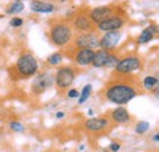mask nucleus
<instances>
[{
  "label": "nucleus",
  "mask_w": 159,
  "mask_h": 152,
  "mask_svg": "<svg viewBox=\"0 0 159 152\" xmlns=\"http://www.w3.org/2000/svg\"><path fill=\"white\" fill-rule=\"evenodd\" d=\"M99 35L96 31L82 32L74 36L72 45L75 49H96L99 48Z\"/></svg>",
  "instance_id": "39448f33"
},
{
  "label": "nucleus",
  "mask_w": 159,
  "mask_h": 152,
  "mask_svg": "<svg viewBox=\"0 0 159 152\" xmlns=\"http://www.w3.org/2000/svg\"><path fill=\"white\" fill-rule=\"evenodd\" d=\"M15 1H20V2H22V1H23V0H15Z\"/></svg>",
  "instance_id": "2f4dec72"
},
{
  "label": "nucleus",
  "mask_w": 159,
  "mask_h": 152,
  "mask_svg": "<svg viewBox=\"0 0 159 152\" xmlns=\"http://www.w3.org/2000/svg\"><path fill=\"white\" fill-rule=\"evenodd\" d=\"M142 66V60L137 55H129L120 59L119 63L114 68V74L120 75H131L135 71H139Z\"/></svg>",
  "instance_id": "0eeeda50"
},
{
  "label": "nucleus",
  "mask_w": 159,
  "mask_h": 152,
  "mask_svg": "<svg viewBox=\"0 0 159 152\" xmlns=\"http://www.w3.org/2000/svg\"><path fill=\"white\" fill-rule=\"evenodd\" d=\"M76 78V69L70 65L60 66L54 75V83L58 91H65L67 90Z\"/></svg>",
  "instance_id": "20e7f679"
},
{
  "label": "nucleus",
  "mask_w": 159,
  "mask_h": 152,
  "mask_svg": "<svg viewBox=\"0 0 159 152\" xmlns=\"http://www.w3.org/2000/svg\"><path fill=\"white\" fill-rule=\"evenodd\" d=\"M120 149H121V145H120L119 142H111L110 145H109V151L110 152H119Z\"/></svg>",
  "instance_id": "a878e982"
},
{
  "label": "nucleus",
  "mask_w": 159,
  "mask_h": 152,
  "mask_svg": "<svg viewBox=\"0 0 159 152\" xmlns=\"http://www.w3.org/2000/svg\"><path fill=\"white\" fill-rule=\"evenodd\" d=\"M120 58L110 52V50H105V49H98L94 50V57L92 60V66L102 69V68H115V65L119 63Z\"/></svg>",
  "instance_id": "423d86ee"
},
{
  "label": "nucleus",
  "mask_w": 159,
  "mask_h": 152,
  "mask_svg": "<svg viewBox=\"0 0 159 152\" xmlns=\"http://www.w3.org/2000/svg\"><path fill=\"white\" fill-rule=\"evenodd\" d=\"M80 96V92L76 90V88H70L69 91H67V97L70 98V99H74V98H79Z\"/></svg>",
  "instance_id": "393cba45"
},
{
  "label": "nucleus",
  "mask_w": 159,
  "mask_h": 152,
  "mask_svg": "<svg viewBox=\"0 0 159 152\" xmlns=\"http://www.w3.org/2000/svg\"><path fill=\"white\" fill-rule=\"evenodd\" d=\"M141 91L142 86L139 83L137 78L131 75L114 74V76L107 82L103 90V96L113 104L125 106L136 98Z\"/></svg>",
  "instance_id": "f257e3e1"
},
{
  "label": "nucleus",
  "mask_w": 159,
  "mask_h": 152,
  "mask_svg": "<svg viewBox=\"0 0 159 152\" xmlns=\"http://www.w3.org/2000/svg\"><path fill=\"white\" fill-rule=\"evenodd\" d=\"M10 129L15 133H23L25 131V126L22 125V123L17 121V120H12L10 121Z\"/></svg>",
  "instance_id": "5701e85b"
},
{
  "label": "nucleus",
  "mask_w": 159,
  "mask_h": 152,
  "mask_svg": "<svg viewBox=\"0 0 159 152\" xmlns=\"http://www.w3.org/2000/svg\"><path fill=\"white\" fill-rule=\"evenodd\" d=\"M23 25V20L21 17H12L10 20V26L14 27V28H19Z\"/></svg>",
  "instance_id": "b1692460"
},
{
  "label": "nucleus",
  "mask_w": 159,
  "mask_h": 152,
  "mask_svg": "<svg viewBox=\"0 0 159 152\" xmlns=\"http://www.w3.org/2000/svg\"><path fill=\"white\" fill-rule=\"evenodd\" d=\"M38 70H39V64L36 57L32 53L25 52L16 60L14 66V73H11V76L14 80H26L37 75Z\"/></svg>",
  "instance_id": "f03ea898"
},
{
  "label": "nucleus",
  "mask_w": 159,
  "mask_h": 152,
  "mask_svg": "<svg viewBox=\"0 0 159 152\" xmlns=\"http://www.w3.org/2000/svg\"><path fill=\"white\" fill-rule=\"evenodd\" d=\"M94 57L93 49H75L72 53V60L79 66H89L92 64V60Z\"/></svg>",
  "instance_id": "4468645a"
},
{
  "label": "nucleus",
  "mask_w": 159,
  "mask_h": 152,
  "mask_svg": "<svg viewBox=\"0 0 159 152\" xmlns=\"http://www.w3.org/2000/svg\"><path fill=\"white\" fill-rule=\"evenodd\" d=\"M156 77H157V86H156V88L153 90V93L157 96V97H159V73L156 75Z\"/></svg>",
  "instance_id": "bb28decb"
},
{
  "label": "nucleus",
  "mask_w": 159,
  "mask_h": 152,
  "mask_svg": "<svg viewBox=\"0 0 159 152\" xmlns=\"http://www.w3.org/2000/svg\"><path fill=\"white\" fill-rule=\"evenodd\" d=\"M30 7L33 12H37V14H52L55 10L52 2H47L42 0H32L30 2Z\"/></svg>",
  "instance_id": "dca6fc26"
},
{
  "label": "nucleus",
  "mask_w": 159,
  "mask_h": 152,
  "mask_svg": "<svg viewBox=\"0 0 159 152\" xmlns=\"http://www.w3.org/2000/svg\"><path fill=\"white\" fill-rule=\"evenodd\" d=\"M141 86L147 90V91H153L157 86V77L156 76H152V75H148L146 76L143 80H142V83Z\"/></svg>",
  "instance_id": "a211bd4d"
},
{
  "label": "nucleus",
  "mask_w": 159,
  "mask_h": 152,
  "mask_svg": "<svg viewBox=\"0 0 159 152\" xmlns=\"http://www.w3.org/2000/svg\"><path fill=\"white\" fill-rule=\"evenodd\" d=\"M92 90H93V87H92V85H91V83L84 85V86H83V88H82V91L80 92L77 103H79V104H83V103L89 98V96H91V93H92Z\"/></svg>",
  "instance_id": "6ab92c4d"
},
{
  "label": "nucleus",
  "mask_w": 159,
  "mask_h": 152,
  "mask_svg": "<svg viewBox=\"0 0 159 152\" xmlns=\"http://www.w3.org/2000/svg\"><path fill=\"white\" fill-rule=\"evenodd\" d=\"M126 25V19L125 16L121 15H115L110 19H107L102 21L100 23L96 25V30L99 32H113V31H120L124 26Z\"/></svg>",
  "instance_id": "9d476101"
},
{
  "label": "nucleus",
  "mask_w": 159,
  "mask_h": 152,
  "mask_svg": "<svg viewBox=\"0 0 159 152\" xmlns=\"http://www.w3.org/2000/svg\"><path fill=\"white\" fill-rule=\"evenodd\" d=\"M130 119H131V115L129 113V111L122 106L116 107L110 112V120H113L116 124H126L130 121Z\"/></svg>",
  "instance_id": "2eb2a0df"
},
{
  "label": "nucleus",
  "mask_w": 159,
  "mask_h": 152,
  "mask_svg": "<svg viewBox=\"0 0 159 152\" xmlns=\"http://www.w3.org/2000/svg\"><path fill=\"white\" fill-rule=\"evenodd\" d=\"M110 126V119L108 116H92L84 121V129L88 133H104Z\"/></svg>",
  "instance_id": "9b49d317"
},
{
  "label": "nucleus",
  "mask_w": 159,
  "mask_h": 152,
  "mask_svg": "<svg viewBox=\"0 0 159 152\" xmlns=\"http://www.w3.org/2000/svg\"><path fill=\"white\" fill-rule=\"evenodd\" d=\"M82 150H84V145H81L80 146V151H82Z\"/></svg>",
  "instance_id": "7c9ffc66"
},
{
  "label": "nucleus",
  "mask_w": 159,
  "mask_h": 152,
  "mask_svg": "<svg viewBox=\"0 0 159 152\" xmlns=\"http://www.w3.org/2000/svg\"><path fill=\"white\" fill-rule=\"evenodd\" d=\"M121 36H122V35H121L120 31L105 32V33L99 38V48L100 49H105V50L113 52V50L118 47L120 39H121Z\"/></svg>",
  "instance_id": "ddd939ff"
},
{
  "label": "nucleus",
  "mask_w": 159,
  "mask_h": 152,
  "mask_svg": "<svg viewBox=\"0 0 159 152\" xmlns=\"http://www.w3.org/2000/svg\"><path fill=\"white\" fill-rule=\"evenodd\" d=\"M153 140H154L156 142H159V133H156L153 135Z\"/></svg>",
  "instance_id": "c85d7f7f"
},
{
  "label": "nucleus",
  "mask_w": 159,
  "mask_h": 152,
  "mask_svg": "<svg viewBox=\"0 0 159 152\" xmlns=\"http://www.w3.org/2000/svg\"><path fill=\"white\" fill-rule=\"evenodd\" d=\"M23 9H25L23 2H20V1H14V2L9 6V9L6 10V12H7V14H10V15H16V14L22 12V11H23Z\"/></svg>",
  "instance_id": "412c9836"
},
{
  "label": "nucleus",
  "mask_w": 159,
  "mask_h": 152,
  "mask_svg": "<svg viewBox=\"0 0 159 152\" xmlns=\"http://www.w3.org/2000/svg\"><path fill=\"white\" fill-rule=\"evenodd\" d=\"M71 26H72L74 31H76L79 33L96 31V25L92 22L88 14H84V12H80L77 15H75V17L71 21Z\"/></svg>",
  "instance_id": "f8f14e48"
},
{
  "label": "nucleus",
  "mask_w": 159,
  "mask_h": 152,
  "mask_svg": "<svg viewBox=\"0 0 159 152\" xmlns=\"http://www.w3.org/2000/svg\"><path fill=\"white\" fill-rule=\"evenodd\" d=\"M118 11H119V9L115 5H103V6H98V7L92 9L88 12V16L91 17L92 22L94 25H98L104 20L110 19L115 15H121Z\"/></svg>",
  "instance_id": "1a4fd4ad"
},
{
  "label": "nucleus",
  "mask_w": 159,
  "mask_h": 152,
  "mask_svg": "<svg viewBox=\"0 0 159 152\" xmlns=\"http://www.w3.org/2000/svg\"><path fill=\"white\" fill-rule=\"evenodd\" d=\"M62 54L60 53V52H55V53H53V54H50L49 57L47 58V63L49 64V65H52V66H58L61 64V61H62Z\"/></svg>",
  "instance_id": "aec40b11"
},
{
  "label": "nucleus",
  "mask_w": 159,
  "mask_h": 152,
  "mask_svg": "<svg viewBox=\"0 0 159 152\" xmlns=\"http://www.w3.org/2000/svg\"><path fill=\"white\" fill-rule=\"evenodd\" d=\"M55 118H57V119H62V118H65V112H62V111L57 112V113H55Z\"/></svg>",
  "instance_id": "cd10ccee"
},
{
  "label": "nucleus",
  "mask_w": 159,
  "mask_h": 152,
  "mask_svg": "<svg viewBox=\"0 0 159 152\" xmlns=\"http://www.w3.org/2000/svg\"><path fill=\"white\" fill-rule=\"evenodd\" d=\"M88 115H89L91 118L94 115V112H93V109H88Z\"/></svg>",
  "instance_id": "c756f323"
},
{
  "label": "nucleus",
  "mask_w": 159,
  "mask_h": 152,
  "mask_svg": "<svg viewBox=\"0 0 159 152\" xmlns=\"http://www.w3.org/2000/svg\"><path fill=\"white\" fill-rule=\"evenodd\" d=\"M158 25H149L148 27H146L137 38V43L139 44H147L149 43L153 38L158 35Z\"/></svg>",
  "instance_id": "f3484780"
},
{
  "label": "nucleus",
  "mask_w": 159,
  "mask_h": 152,
  "mask_svg": "<svg viewBox=\"0 0 159 152\" xmlns=\"http://www.w3.org/2000/svg\"><path fill=\"white\" fill-rule=\"evenodd\" d=\"M74 28L70 22L58 20L50 25L49 28V39L53 45L64 48L70 44L74 39Z\"/></svg>",
  "instance_id": "7ed1b4c3"
},
{
  "label": "nucleus",
  "mask_w": 159,
  "mask_h": 152,
  "mask_svg": "<svg viewBox=\"0 0 159 152\" xmlns=\"http://www.w3.org/2000/svg\"><path fill=\"white\" fill-rule=\"evenodd\" d=\"M54 83V75L50 71H43V73H37L32 81V92L36 95H42L47 90H49Z\"/></svg>",
  "instance_id": "6e6552de"
},
{
  "label": "nucleus",
  "mask_w": 159,
  "mask_h": 152,
  "mask_svg": "<svg viewBox=\"0 0 159 152\" xmlns=\"http://www.w3.org/2000/svg\"><path fill=\"white\" fill-rule=\"evenodd\" d=\"M149 128H151V125H149L148 121H144V120L143 121H139L136 128H135V133L139 134V135H142V134L147 133L149 130Z\"/></svg>",
  "instance_id": "4be33fe9"
}]
</instances>
